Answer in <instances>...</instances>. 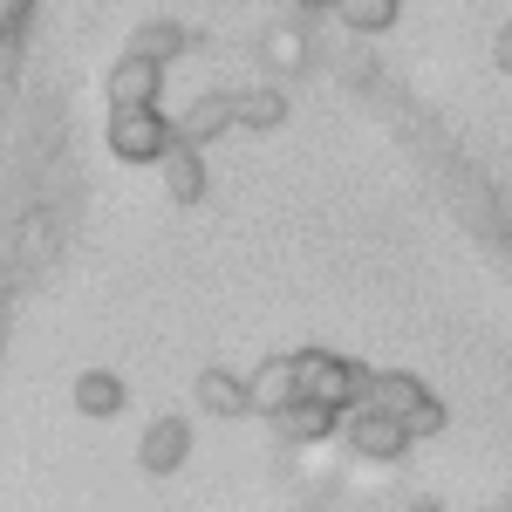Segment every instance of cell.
<instances>
[{
  "instance_id": "obj_1",
  "label": "cell",
  "mask_w": 512,
  "mask_h": 512,
  "mask_svg": "<svg viewBox=\"0 0 512 512\" xmlns=\"http://www.w3.org/2000/svg\"><path fill=\"white\" fill-rule=\"evenodd\" d=\"M294 390L308 396V403H328V410H349L362 383H369V362H355V355H335V349H294Z\"/></svg>"
},
{
  "instance_id": "obj_2",
  "label": "cell",
  "mask_w": 512,
  "mask_h": 512,
  "mask_svg": "<svg viewBox=\"0 0 512 512\" xmlns=\"http://www.w3.org/2000/svg\"><path fill=\"white\" fill-rule=\"evenodd\" d=\"M103 144H110V158H117V164H158L164 151L178 144V130H171V117H164L158 103H151V110H110Z\"/></svg>"
},
{
  "instance_id": "obj_3",
  "label": "cell",
  "mask_w": 512,
  "mask_h": 512,
  "mask_svg": "<svg viewBox=\"0 0 512 512\" xmlns=\"http://www.w3.org/2000/svg\"><path fill=\"white\" fill-rule=\"evenodd\" d=\"M335 437L349 444L362 465H396V458L410 451V431H403L396 417H383V410H369V403H349V410L335 417Z\"/></svg>"
},
{
  "instance_id": "obj_4",
  "label": "cell",
  "mask_w": 512,
  "mask_h": 512,
  "mask_svg": "<svg viewBox=\"0 0 512 512\" xmlns=\"http://www.w3.org/2000/svg\"><path fill=\"white\" fill-rule=\"evenodd\" d=\"M185 458H192V417H178V410L151 417V424H144V444H137V465L151 478H171Z\"/></svg>"
},
{
  "instance_id": "obj_5",
  "label": "cell",
  "mask_w": 512,
  "mask_h": 512,
  "mask_svg": "<svg viewBox=\"0 0 512 512\" xmlns=\"http://www.w3.org/2000/svg\"><path fill=\"white\" fill-rule=\"evenodd\" d=\"M158 89H164L158 62H144V55H130V48L110 62V110H151Z\"/></svg>"
},
{
  "instance_id": "obj_6",
  "label": "cell",
  "mask_w": 512,
  "mask_h": 512,
  "mask_svg": "<svg viewBox=\"0 0 512 512\" xmlns=\"http://www.w3.org/2000/svg\"><path fill=\"white\" fill-rule=\"evenodd\" d=\"M424 396H431V390H424L410 369H369V383H362V396H355V403H369V410H383V417H396V424H403Z\"/></svg>"
},
{
  "instance_id": "obj_7",
  "label": "cell",
  "mask_w": 512,
  "mask_h": 512,
  "mask_svg": "<svg viewBox=\"0 0 512 512\" xmlns=\"http://www.w3.org/2000/svg\"><path fill=\"white\" fill-rule=\"evenodd\" d=\"M198 410L205 417H253V396H246V376L239 369H226V362H212L205 376H198Z\"/></svg>"
},
{
  "instance_id": "obj_8",
  "label": "cell",
  "mask_w": 512,
  "mask_h": 512,
  "mask_svg": "<svg viewBox=\"0 0 512 512\" xmlns=\"http://www.w3.org/2000/svg\"><path fill=\"white\" fill-rule=\"evenodd\" d=\"M335 417L342 410H328V403H308V396H294V403H280L274 410V431L301 451V444H328L335 437Z\"/></svg>"
},
{
  "instance_id": "obj_9",
  "label": "cell",
  "mask_w": 512,
  "mask_h": 512,
  "mask_svg": "<svg viewBox=\"0 0 512 512\" xmlns=\"http://www.w3.org/2000/svg\"><path fill=\"white\" fill-rule=\"evenodd\" d=\"M69 403H76L82 417H123V403H130V383H123L117 369H82L76 383H69Z\"/></svg>"
},
{
  "instance_id": "obj_10",
  "label": "cell",
  "mask_w": 512,
  "mask_h": 512,
  "mask_svg": "<svg viewBox=\"0 0 512 512\" xmlns=\"http://www.w3.org/2000/svg\"><path fill=\"white\" fill-rule=\"evenodd\" d=\"M171 130H178V144H212L219 130H233V89H205Z\"/></svg>"
},
{
  "instance_id": "obj_11",
  "label": "cell",
  "mask_w": 512,
  "mask_h": 512,
  "mask_svg": "<svg viewBox=\"0 0 512 512\" xmlns=\"http://www.w3.org/2000/svg\"><path fill=\"white\" fill-rule=\"evenodd\" d=\"M246 396H253V417H274L280 403H294V362L287 355H267V362H253V376H246Z\"/></svg>"
},
{
  "instance_id": "obj_12",
  "label": "cell",
  "mask_w": 512,
  "mask_h": 512,
  "mask_svg": "<svg viewBox=\"0 0 512 512\" xmlns=\"http://www.w3.org/2000/svg\"><path fill=\"white\" fill-rule=\"evenodd\" d=\"M158 171H164V198H178V205L205 198V158H198V144H171L158 158Z\"/></svg>"
},
{
  "instance_id": "obj_13",
  "label": "cell",
  "mask_w": 512,
  "mask_h": 512,
  "mask_svg": "<svg viewBox=\"0 0 512 512\" xmlns=\"http://www.w3.org/2000/svg\"><path fill=\"white\" fill-rule=\"evenodd\" d=\"M233 123L239 130H280L287 123V89H274V82L233 89Z\"/></svg>"
},
{
  "instance_id": "obj_14",
  "label": "cell",
  "mask_w": 512,
  "mask_h": 512,
  "mask_svg": "<svg viewBox=\"0 0 512 512\" xmlns=\"http://www.w3.org/2000/svg\"><path fill=\"white\" fill-rule=\"evenodd\" d=\"M260 62H267L274 76H294V69L315 62V41H308V28H287V21H280V28L260 35Z\"/></svg>"
},
{
  "instance_id": "obj_15",
  "label": "cell",
  "mask_w": 512,
  "mask_h": 512,
  "mask_svg": "<svg viewBox=\"0 0 512 512\" xmlns=\"http://www.w3.org/2000/svg\"><path fill=\"white\" fill-rule=\"evenodd\" d=\"M328 14H342L349 35H390L396 14H403V0H335Z\"/></svg>"
},
{
  "instance_id": "obj_16",
  "label": "cell",
  "mask_w": 512,
  "mask_h": 512,
  "mask_svg": "<svg viewBox=\"0 0 512 512\" xmlns=\"http://www.w3.org/2000/svg\"><path fill=\"white\" fill-rule=\"evenodd\" d=\"M185 48H192V35H185L178 21H144L137 41H130V55H144V62H158V69H164V62H178Z\"/></svg>"
},
{
  "instance_id": "obj_17",
  "label": "cell",
  "mask_w": 512,
  "mask_h": 512,
  "mask_svg": "<svg viewBox=\"0 0 512 512\" xmlns=\"http://www.w3.org/2000/svg\"><path fill=\"white\" fill-rule=\"evenodd\" d=\"M444 424H451V410H444L437 396H424V403H417V410L403 417V431H410V444H424V437H437Z\"/></svg>"
},
{
  "instance_id": "obj_18",
  "label": "cell",
  "mask_w": 512,
  "mask_h": 512,
  "mask_svg": "<svg viewBox=\"0 0 512 512\" xmlns=\"http://www.w3.org/2000/svg\"><path fill=\"white\" fill-rule=\"evenodd\" d=\"M21 21H28V0H0V41L14 35V28H21Z\"/></svg>"
},
{
  "instance_id": "obj_19",
  "label": "cell",
  "mask_w": 512,
  "mask_h": 512,
  "mask_svg": "<svg viewBox=\"0 0 512 512\" xmlns=\"http://www.w3.org/2000/svg\"><path fill=\"white\" fill-rule=\"evenodd\" d=\"M492 62H499V69H506V76H512V21H506V28H499V35H492Z\"/></svg>"
},
{
  "instance_id": "obj_20",
  "label": "cell",
  "mask_w": 512,
  "mask_h": 512,
  "mask_svg": "<svg viewBox=\"0 0 512 512\" xmlns=\"http://www.w3.org/2000/svg\"><path fill=\"white\" fill-rule=\"evenodd\" d=\"M294 7H308V14H328V7H335V0H294Z\"/></svg>"
},
{
  "instance_id": "obj_21",
  "label": "cell",
  "mask_w": 512,
  "mask_h": 512,
  "mask_svg": "<svg viewBox=\"0 0 512 512\" xmlns=\"http://www.w3.org/2000/svg\"><path fill=\"white\" fill-rule=\"evenodd\" d=\"M403 512H444V506H431V499H417V506H403Z\"/></svg>"
}]
</instances>
